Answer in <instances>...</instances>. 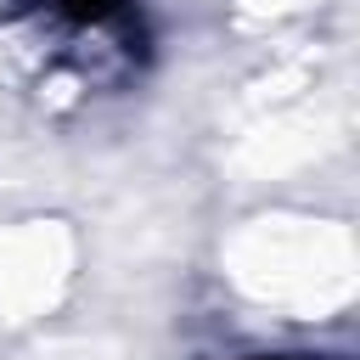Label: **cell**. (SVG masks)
I'll use <instances>...</instances> for the list:
<instances>
[{
	"label": "cell",
	"instance_id": "obj_1",
	"mask_svg": "<svg viewBox=\"0 0 360 360\" xmlns=\"http://www.w3.org/2000/svg\"><path fill=\"white\" fill-rule=\"evenodd\" d=\"M51 6H62V11H73L84 22H101L107 11H118V0H51Z\"/></svg>",
	"mask_w": 360,
	"mask_h": 360
}]
</instances>
